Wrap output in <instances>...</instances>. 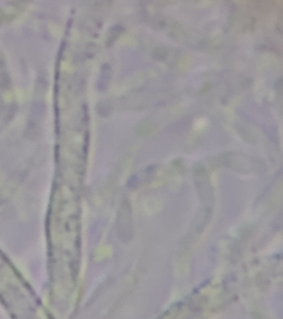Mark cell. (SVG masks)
Instances as JSON below:
<instances>
[{"mask_svg":"<svg viewBox=\"0 0 283 319\" xmlns=\"http://www.w3.org/2000/svg\"><path fill=\"white\" fill-rule=\"evenodd\" d=\"M167 53H166V50L163 48H156L154 51V55L156 58L158 59H163V58H165Z\"/></svg>","mask_w":283,"mask_h":319,"instance_id":"6da1fadb","label":"cell"}]
</instances>
